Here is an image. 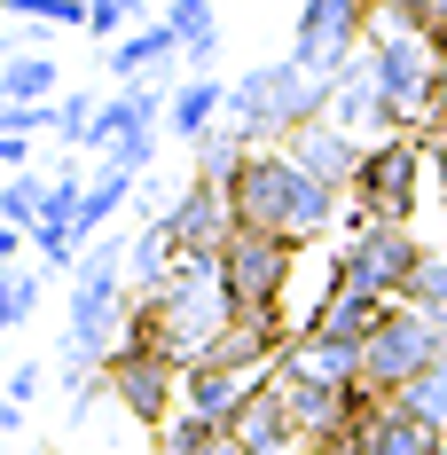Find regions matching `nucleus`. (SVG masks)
<instances>
[{"mask_svg": "<svg viewBox=\"0 0 447 455\" xmlns=\"http://www.w3.org/2000/svg\"><path fill=\"white\" fill-rule=\"evenodd\" d=\"M227 330H235V299H227V283H220V259H173V275L157 291H141L134 322H126V338L157 346L173 369L212 362V346H220Z\"/></svg>", "mask_w": 447, "mask_h": 455, "instance_id": "obj_1", "label": "nucleus"}, {"mask_svg": "<svg viewBox=\"0 0 447 455\" xmlns=\"http://www.w3.org/2000/svg\"><path fill=\"white\" fill-rule=\"evenodd\" d=\"M227 212L235 228H267V235H291V243H314L346 220V196L322 188L314 173H299L283 149H251L227 181Z\"/></svg>", "mask_w": 447, "mask_h": 455, "instance_id": "obj_2", "label": "nucleus"}, {"mask_svg": "<svg viewBox=\"0 0 447 455\" xmlns=\"http://www.w3.org/2000/svg\"><path fill=\"white\" fill-rule=\"evenodd\" d=\"M322 118H330V79L299 71L291 55L251 63L243 79H227V126H243L251 149H283L291 134H307Z\"/></svg>", "mask_w": 447, "mask_h": 455, "instance_id": "obj_3", "label": "nucleus"}, {"mask_svg": "<svg viewBox=\"0 0 447 455\" xmlns=\"http://www.w3.org/2000/svg\"><path fill=\"white\" fill-rule=\"evenodd\" d=\"M432 362H447V322L416 315V307H385V322L369 330V346H361V393H377V401H401L408 385L424 377Z\"/></svg>", "mask_w": 447, "mask_h": 455, "instance_id": "obj_4", "label": "nucleus"}, {"mask_svg": "<svg viewBox=\"0 0 447 455\" xmlns=\"http://www.w3.org/2000/svg\"><path fill=\"white\" fill-rule=\"evenodd\" d=\"M299 267V243L267 235V228H235L220 243V283L235 299V322H283V291Z\"/></svg>", "mask_w": 447, "mask_h": 455, "instance_id": "obj_5", "label": "nucleus"}, {"mask_svg": "<svg viewBox=\"0 0 447 455\" xmlns=\"http://www.w3.org/2000/svg\"><path fill=\"white\" fill-rule=\"evenodd\" d=\"M424 259V243H416V228L401 220H369V212H346V251H338V283L346 291H369V299H401L408 275Z\"/></svg>", "mask_w": 447, "mask_h": 455, "instance_id": "obj_6", "label": "nucleus"}, {"mask_svg": "<svg viewBox=\"0 0 447 455\" xmlns=\"http://www.w3.org/2000/svg\"><path fill=\"white\" fill-rule=\"evenodd\" d=\"M361 55H369L385 102L401 110V126H424V110H432V32H416L401 16H369V47Z\"/></svg>", "mask_w": 447, "mask_h": 455, "instance_id": "obj_7", "label": "nucleus"}, {"mask_svg": "<svg viewBox=\"0 0 447 455\" xmlns=\"http://www.w3.org/2000/svg\"><path fill=\"white\" fill-rule=\"evenodd\" d=\"M432 173V157H424V134H385L361 149V173H354V204L369 220H416V188Z\"/></svg>", "mask_w": 447, "mask_h": 455, "instance_id": "obj_8", "label": "nucleus"}, {"mask_svg": "<svg viewBox=\"0 0 447 455\" xmlns=\"http://www.w3.org/2000/svg\"><path fill=\"white\" fill-rule=\"evenodd\" d=\"M369 47V0H299V24H291V63L314 79H338Z\"/></svg>", "mask_w": 447, "mask_h": 455, "instance_id": "obj_9", "label": "nucleus"}, {"mask_svg": "<svg viewBox=\"0 0 447 455\" xmlns=\"http://www.w3.org/2000/svg\"><path fill=\"white\" fill-rule=\"evenodd\" d=\"M275 393H283V409H291V424H299V448H346V432H354L361 416V385H330V377H307V369L275 362Z\"/></svg>", "mask_w": 447, "mask_h": 455, "instance_id": "obj_10", "label": "nucleus"}, {"mask_svg": "<svg viewBox=\"0 0 447 455\" xmlns=\"http://www.w3.org/2000/svg\"><path fill=\"white\" fill-rule=\"evenodd\" d=\"M102 385H110V401L134 416V424H149V432L180 409V369L165 362L157 346H134V338H126V346L102 362Z\"/></svg>", "mask_w": 447, "mask_h": 455, "instance_id": "obj_11", "label": "nucleus"}, {"mask_svg": "<svg viewBox=\"0 0 447 455\" xmlns=\"http://www.w3.org/2000/svg\"><path fill=\"white\" fill-rule=\"evenodd\" d=\"M330 126L354 141H385V134H408L401 110L385 102V87H377V71H369V55H354L338 79H330Z\"/></svg>", "mask_w": 447, "mask_h": 455, "instance_id": "obj_12", "label": "nucleus"}, {"mask_svg": "<svg viewBox=\"0 0 447 455\" xmlns=\"http://www.w3.org/2000/svg\"><path fill=\"white\" fill-rule=\"evenodd\" d=\"M346 455H440V432L424 424V416L408 409V401H361L354 432H346Z\"/></svg>", "mask_w": 447, "mask_h": 455, "instance_id": "obj_13", "label": "nucleus"}, {"mask_svg": "<svg viewBox=\"0 0 447 455\" xmlns=\"http://www.w3.org/2000/svg\"><path fill=\"white\" fill-rule=\"evenodd\" d=\"M165 228H173L180 259H220V243L235 235V212H227V188H220V181H196V173H188V188L173 196Z\"/></svg>", "mask_w": 447, "mask_h": 455, "instance_id": "obj_14", "label": "nucleus"}, {"mask_svg": "<svg viewBox=\"0 0 447 455\" xmlns=\"http://www.w3.org/2000/svg\"><path fill=\"white\" fill-rule=\"evenodd\" d=\"M361 149L369 141H354V134H338L330 118L322 126H307V134H291L283 141V157L299 165V173H314L322 188H338V196H354V173H361Z\"/></svg>", "mask_w": 447, "mask_h": 455, "instance_id": "obj_15", "label": "nucleus"}, {"mask_svg": "<svg viewBox=\"0 0 447 455\" xmlns=\"http://www.w3.org/2000/svg\"><path fill=\"white\" fill-rule=\"evenodd\" d=\"M227 440H235L243 455H299V424H291V409H283L275 377H259V385H251V401L235 409Z\"/></svg>", "mask_w": 447, "mask_h": 455, "instance_id": "obj_16", "label": "nucleus"}, {"mask_svg": "<svg viewBox=\"0 0 447 455\" xmlns=\"http://www.w3.org/2000/svg\"><path fill=\"white\" fill-rule=\"evenodd\" d=\"M173 63H180V40L165 32V16H157V24H134L126 40L102 47V71H110L118 87H134V79H165Z\"/></svg>", "mask_w": 447, "mask_h": 455, "instance_id": "obj_17", "label": "nucleus"}, {"mask_svg": "<svg viewBox=\"0 0 447 455\" xmlns=\"http://www.w3.org/2000/svg\"><path fill=\"white\" fill-rule=\"evenodd\" d=\"M251 385H259V377H243V369L196 362V369H180V409L212 416V424H235V409L251 401Z\"/></svg>", "mask_w": 447, "mask_h": 455, "instance_id": "obj_18", "label": "nucleus"}, {"mask_svg": "<svg viewBox=\"0 0 447 455\" xmlns=\"http://www.w3.org/2000/svg\"><path fill=\"white\" fill-rule=\"evenodd\" d=\"M220 118H227V79H212V71H204V79H180L173 102H165V134L188 141V149L212 134Z\"/></svg>", "mask_w": 447, "mask_h": 455, "instance_id": "obj_19", "label": "nucleus"}, {"mask_svg": "<svg viewBox=\"0 0 447 455\" xmlns=\"http://www.w3.org/2000/svg\"><path fill=\"white\" fill-rule=\"evenodd\" d=\"M134 196H141V173H126V165H102V157H94L87 196H79V243L110 235V220H118V212H126Z\"/></svg>", "mask_w": 447, "mask_h": 455, "instance_id": "obj_20", "label": "nucleus"}, {"mask_svg": "<svg viewBox=\"0 0 447 455\" xmlns=\"http://www.w3.org/2000/svg\"><path fill=\"white\" fill-rule=\"evenodd\" d=\"M63 94V63L55 55H16V63H0V102H55Z\"/></svg>", "mask_w": 447, "mask_h": 455, "instance_id": "obj_21", "label": "nucleus"}, {"mask_svg": "<svg viewBox=\"0 0 447 455\" xmlns=\"http://www.w3.org/2000/svg\"><path fill=\"white\" fill-rule=\"evenodd\" d=\"M149 440H157V455H220L227 448V424H212V416H196V409H173Z\"/></svg>", "mask_w": 447, "mask_h": 455, "instance_id": "obj_22", "label": "nucleus"}, {"mask_svg": "<svg viewBox=\"0 0 447 455\" xmlns=\"http://www.w3.org/2000/svg\"><path fill=\"white\" fill-rule=\"evenodd\" d=\"M188 157H196V181H235V165H243V157H251V134H243V126H227V118H220V126H212V134H204V141H196V149H188Z\"/></svg>", "mask_w": 447, "mask_h": 455, "instance_id": "obj_23", "label": "nucleus"}, {"mask_svg": "<svg viewBox=\"0 0 447 455\" xmlns=\"http://www.w3.org/2000/svg\"><path fill=\"white\" fill-rule=\"evenodd\" d=\"M401 307L447 322V251H424V259H416V275H408V291H401Z\"/></svg>", "mask_w": 447, "mask_h": 455, "instance_id": "obj_24", "label": "nucleus"}, {"mask_svg": "<svg viewBox=\"0 0 447 455\" xmlns=\"http://www.w3.org/2000/svg\"><path fill=\"white\" fill-rule=\"evenodd\" d=\"M94 110H102V94H55V141H63V149H79V157H87V141H94Z\"/></svg>", "mask_w": 447, "mask_h": 455, "instance_id": "obj_25", "label": "nucleus"}, {"mask_svg": "<svg viewBox=\"0 0 447 455\" xmlns=\"http://www.w3.org/2000/svg\"><path fill=\"white\" fill-rule=\"evenodd\" d=\"M47 188H55L47 173H16V181H0V220L32 235V220H40V204H47Z\"/></svg>", "mask_w": 447, "mask_h": 455, "instance_id": "obj_26", "label": "nucleus"}, {"mask_svg": "<svg viewBox=\"0 0 447 455\" xmlns=\"http://www.w3.org/2000/svg\"><path fill=\"white\" fill-rule=\"evenodd\" d=\"M8 24H63V32H87V0H0Z\"/></svg>", "mask_w": 447, "mask_h": 455, "instance_id": "obj_27", "label": "nucleus"}, {"mask_svg": "<svg viewBox=\"0 0 447 455\" xmlns=\"http://www.w3.org/2000/svg\"><path fill=\"white\" fill-rule=\"evenodd\" d=\"M401 401H408V409H416V416H424V424L447 440V362H432V369H424V377L401 393Z\"/></svg>", "mask_w": 447, "mask_h": 455, "instance_id": "obj_28", "label": "nucleus"}, {"mask_svg": "<svg viewBox=\"0 0 447 455\" xmlns=\"http://www.w3.org/2000/svg\"><path fill=\"white\" fill-rule=\"evenodd\" d=\"M165 32H173L180 47L204 40V32H220V0H173V8H165Z\"/></svg>", "mask_w": 447, "mask_h": 455, "instance_id": "obj_29", "label": "nucleus"}, {"mask_svg": "<svg viewBox=\"0 0 447 455\" xmlns=\"http://www.w3.org/2000/svg\"><path fill=\"white\" fill-rule=\"evenodd\" d=\"M141 8H149V0H87V32L110 47V40H126V32H134Z\"/></svg>", "mask_w": 447, "mask_h": 455, "instance_id": "obj_30", "label": "nucleus"}, {"mask_svg": "<svg viewBox=\"0 0 447 455\" xmlns=\"http://www.w3.org/2000/svg\"><path fill=\"white\" fill-rule=\"evenodd\" d=\"M369 16H401V24H416V32L447 40V0H377Z\"/></svg>", "mask_w": 447, "mask_h": 455, "instance_id": "obj_31", "label": "nucleus"}, {"mask_svg": "<svg viewBox=\"0 0 447 455\" xmlns=\"http://www.w3.org/2000/svg\"><path fill=\"white\" fill-rule=\"evenodd\" d=\"M0 393H8L16 409H32V401L47 393V369H40V362H16V369H8V385H0Z\"/></svg>", "mask_w": 447, "mask_h": 455, "instance_id": "obj_32", "label": "nucleus"}, {"mask_svg": "<svg viewBox=\"0 0 447 455\" xmlns=\"http://www.w3.org/2000/svg\"><path fill=\"white\" fill-rule=\"evenodd\" d=\"M157 141H165V134H126L118 149H110V157H102V165H126V173H149V157H157Z\"/></svg>", "mask_w": 447, "mask_h": 455, "instance_id": "obj_33", "label": "nucleus"}, {"mask_svg": "<svg viewBox=\"0 0 447 455\" xmlns=\"http://www.w3.org/2000/svg\"><path fill=\"white\" fill-rule=\"evenodd\" d=\"M424 126H447V40H432V110Z\"/></svg>", "mask_w": 447, "mask_h": 455, "instance_id": "obj_34", "label": "nucleus"}, {"mask_svg": "<svg viewBox=\"0 0 447 455\" xmlns=\"http://www.w3.org/2000/svg\"><path fill=\"white\" fill-rule=\"evenodd\" d=\"M424 157H432V181H440V220H447V126H424Z\"/></svg>", "mask_w": 447, "mask_h": 455, "instance_id": "obj_35", "label": "nucleus"}, {"mask_svg": "<svg viewBox=\"0 0 447 455\" xmlns=\"http://www.w3.org/2000/svg\"><path fill=\"white\" fill-rule=\"evenodd\" d=\"M8 283H16V322H32V315H40V275H24V267H16Z\"/></svg>", "mask_w": 447, "mask_h": 455, "instance_id": "obj_36", "label": "nucleus"}, {"mask_svg": "<svg viewBox=\"0 0 447 455\" xmlns=\"http://www.w3.org/2000/svg\"><path fill=\"white\" fill-rule=\"evenodd\" d=\"M24 243H32V235H24V228H8V220H0V275L16 267V251H24Z\"/></svg>", "mask_w": 447, "mask_h": 455, "instance_id": "obj_37", "label": "nucleus"}, {"mask_svg": "<svg viewBox=\"0 0 447 455\" xmlns=\"http://www.w3.org/2000/svg\"><path fill=\"white\" fill-rule=\"evenodd\" d=\"M0 432H24V409H16L8 393H0Z\"/></svg>", "mask_w": 447, "mask_h": 455, "instance_id": "obj_38", "label": "nucleus"}, {"mask_svg": "<svg viewBox=\"0 0 447 455\" xmlns=\"http://www.w3.org/2000/svg\"><path fill=\"white\" fill-rule=\"evenodd\" d=\"M299 455H346V448H299Z\"/></svg>", "mask_w": 447, "mask_h": 455, "instance_id": "obj_39", "label": "nucleus"}, {"mask_svg": "<svg viewBox=\"0 0 447 455\" xmlns=\"http://www.w3.org/2000/svg\"><path fill=\"white\" fill-rule=\"evenodd\" d=\"M24 455H63V448H24Z\"/></svg>", "mask_w": 447, "mask_h": 455, "instance_id": "obj_40", "label": "nucleus"}, {"mask_svg": "<svg viewBox=\"0 0 447 455\" xmlns=\"http://www.w3.org/2000/svg\"><path fill=\"white\" fill-rule=\"evenodd\" d=\"M220 455H243V448H235V440H227V448H220Z\"/></svg>", "mask_w": 447, "mask_h": 455, "instance_id": "obj_41", "label": "nucleus"}, {"mask_svg": "<svg viewBox=\"0 0 447 455\" xmlns=\"http://www.w3.org/2000/svg\"><path fill=\"white\" fill-rule=\"evenodd\" d=\"M440 455H447V440H440Z\"/></svg>", "mask_w": 447, "mask_h": 455, "instance_id": "obj_42", "label": "nucleus"}, {"mask_svg": "<svg viewBox=\"0 0 447 455\" xmlns=\"http://www.w3.org/2000/svg\"><path fill=\"white\" fill-rule=\"evenodd\" d=\"M165 8H173V0H165Z\"/></svg>", "mask_w": 447, "mask_h": 455, "instance_id": "obj_43", "label": "nucleus"}, {"mask_svg": "<svg viewBox=\"0 0 447 455\" xmlns=\"http://www.w3.org/2000/svg\"><path fill=\"white\" fill-rule=\"evenodd\" d=\"M0 110H8V102H0Z\"/></svg>", "mask_w": 447, "mask_h": 455, "instance_id": "obj_44", "label": "nucleus"}]
</instances>
